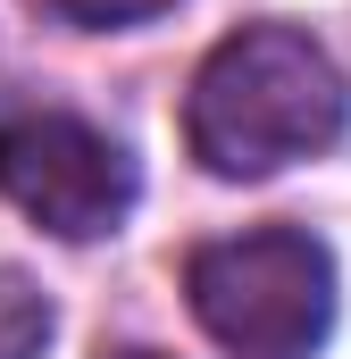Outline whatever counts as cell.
Instances as JSON below:
<instances>
[{"instance_id": "7a4b0ae2", "label": "cell", "mask_w": 351, "mask_h": 359, "mask_svg": "<svg viewBox=\"0 0 351 359\" xmlns=\"http://www.w3.org/2000/svg\"><path fill=\"white\" fill-rule=\"evenodd\" d=\"M184 301L226 359H310L335 334V251L301 226H251L184 259Z\"/></svg>"}, {"instance_id": "277c9868", "label": "cell", "mask_w": 351, "mask_h": 359, "mask_svg": "<svg viewBox=\"0 0 351 359\" xmlns=\"http://www.w3.org/2000/svg\"><path fill=\"white\" fill-rule=\"evenodd\" d=\"M51 301H42V284L17 268H0V359H42L51 351Z\"/></svg>"}, {"instance_id": "6da1fadb", "label": "cell", "mask_w": 351, "mask_h": 359, "mask_svg": "<svg viewBox=\"0 0 351 359\" xmlns=\"http://www.w3.org/2000/svg\"><path fill=\"white\" fill-rule=\"evenodd\" d=\"M351 126V84L326 42L301 25H243L226 34L184 92V142L218 184H260L293 159L335 151Z\"/></svg>"}, {"instance_id": "5b68a950", "label": "cell", "mask_w": 351, "mask_h": 359, "mask_svg": "<svg viewBox=\"0 0 351 359\" xmlns=\"http://www.w3.org/2000/svg\"><path fill=\"white\" fill-rule=\"evenodd\" d=\"M59 17H76V25H143V17H159V8H176V0H51Z\"/></svg>"}, {"instance_id": "3957f363", "label": "cell", "mask_w": 351, "mask_h": 359, "mask_svg": "<svg viewBox=\"0 0 351 359\" xmlns=\"http://www.w3.org/2000/svg\"><path fill=\"white\" fill-rule=\"evenodd\" d=\"M0 192L59 243H100L134 209V159L117 134H100L67 109H17L0 117Z\"/></svg>"}, {"instance_id": "8992f818", "label": "cell", "mask_w": 351, "mask_h": 359, "mask_svg": "<svg viewBox=\"0 0 351 359\" xmlns=\"http://www.w3.org/2000/svg\"><path fill=\"white\" fill-rule=\"evenodd\" d=\"M109 359H168V351H109Z\"/></svg>"}]
</instances>
